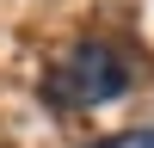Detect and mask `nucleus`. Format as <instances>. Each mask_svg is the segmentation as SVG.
Returning <instances> with one entry per match:
<instances>
[{"mask_svg":"<svg viewBox=\"0 0 154 148\" xmlns=\"http://www.w3.org/2000/svg\"><path fill=\"white\" fill-rule=\"evenodd\" d=\"M123 86H130V62H123V49L86 37V43H74L68 56L43 74V105H56V111H86V105L117 99Z\"/></svg>","mask_w":154,"mask_h":148,"instance_id":"f257e3e1","label":"nucleus"},{"mask_svg":"<svg viewBox=\"0 0 154 148\" xmlns=\"http://www.w3.org/2000/svg\"><path fill=\"white\" fill-rule=\"evenodd\" d=\"M93 148H154V130H123V136H105Z\"/></svg>","mask_w":154,"mask_h":148,"instance_id":"f03ea898","label":"nucleus"}]
</instances>
